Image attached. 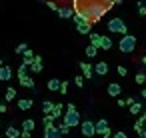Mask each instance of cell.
I'll return each mask as SVG.
<instances>
[{
	"instance_id": "6da1fadb",
	"label": "cell",
	"mask_w": 146,
	"mask_h": 138,
	"mask_svg": "<svg viewBox=\"0 0 146 138\" xmlns=\"http://www.w3.org/2000/svg\"><path fill=\"white\" fill-rule=\"evenodd\" d=\"M76 8H80L78 4H74ZM82 14L90 20V22H98L102 16H104V12L108 10V6L104 4V2H100V0H90V2H84L82 4Z\"/></svg>"
},
{
	"instance_id": "7a4b0ae2",
	"label": "cell",
	"mask_w": 146,
	"mask_h": 138,
	"mask_svg": "<svg viewBox=\"0 0 146 138\" xmlns=\"http://www.w3.org/2000/svg\"><path fill=\"white\" fill-rule=\"evenodd\" d=\"M118 48H120L122 54H130V52H134V48H136V36H132V34L126 32V34L120 38Z\"/></svg>"
},
{
	"instance_id": "3957f363",
	"label": "cell",
	"mask_w": 146,
	"mask_h": 138,
	"mask_svg": "<svg viewBox=\"0 0 146 138\" xmlns=\"http://www.w3.org/2000/svg\"><path fill=\"white\" fill-rule=\"evenodd\" d=\"M64 124H68L70 128L80 126V114H78V110H76V106H74V104H68L66 114H64Z\"/></svg>"
},
{
	"instance_id": "277c9868",
	"label": "cell",
	"mask_w": 146,
	"mask_h": 138,
	"mask_svg": "<svg viewBox=\"0 0 146 138\" xmlns=\"http://www.w3.org/2000/svg\"><path fill=\"white\" fill-rule=\"evenodd\" d=\"M108 30H110V32H118V34H126V32H128L122 18H112V20L108 22Z\"/></svg>"
},
{
	"instance_id": "5b68a950",
	"label": "cell",
	"mask_w": 146,
	"mask_h": 138,
	"mask_svg": "<svg viewBox=\"0 0 146 138\" xmlns=\"http://www.w3.org/2000/svg\"><path fill=\"white\" fill-rule=\"evenodd\" d=\"M94 130H96V134H100V136H110V134H112V132H110V126H108V122H106L104 118L94 124Z\"/></svg>"
},
{
	"instance_id": "8992f818",
	"label": "cell",
	"mask_w": 146,
	"mask_h": 138,
	"mask_svg": "<svg viewBox=\"0 0 146 138\" xmlns=\"http://www.w3.org/2000/svg\"><path fill=\"white\" fill-rule=\"evenodd\" d=\"M80 130H82L84 136H94V134H96V130H94V122H92V120H84V122L80 124Z\"/></svg>"
},
{
	"instance_id": "52a82bcc",
	"label": "cell",
	"mask_w": 146,
	"mask_h": 138,
	"mask_svg": "<svg viewBox=\"0 0 146 138\" xmlns=\"http://www.w3.org/2000/svg\"><path fill=\"white\" fill-rule=\"evenodd\" d=\"M44 136L46 138H60L62 136V132H60V128L58 126H44Z\"/></svg>"
},
{
	"instance_id": "ba28073f",
	"label": "cell",
	"mask_w": 146,
	"mask_h": 138,
	"mask_svg": "<svg viewBox=\"0 0 146 138\" xmlns=\"http://www.w3.org/2000/svg\"><path fill=\"white\" fill-rule=\"evenodd\" d=\"M12 78V68L10 66H0V80H2V82H8Z\"/></svg>"
},
{
	"instance_id": "9c48e42d",
	"label": "cell",
	"mask_w": 146,
	"mask_h": 138,
	"mask_svg": "<svg viewBox=\"0 0 146 138\" xmlns=\"http://www.w3.org/2000/svg\"><path fill=\"white\" fill-rule=\"evenodd\" d=\"M56 14H58L60 18H72V16H74V8H70V6H64V8H56Z\"/></svg>"
},
{
	"instance_id": "30bf717a",
	"label": "cell",
	"mask_w": 146,
	"mask_h": 138,
	"mask_svg": "<svg viewBox=\"0 0 146 138\" xmlns=\"http://www.w3.org/2000/svg\"><path fill=\"white\" fill-rule=\"evenodd\" d=\"M76 30L80 32V34H90V30H92V22H78L76 24Z\"/></svg>"
},
{
	"instance_id": "8fae6325",
	"label": "cell",
	"mask_w": 146,
	"mask_h": 138,
	"mask_svg": "<svg viewBox=\"0 0 146 138\" xmlns=\"http://www.w3.org/2000/svg\"><path fill=\"white\" fill-rule=\"evenodd\" d=\"M30 70H32L34 74L42 72V58H40V56H34V60L30 62Z\"/></svg>"
},
{
	"instance_id": "7c38bea8",
	"label": "cell",
	"mask_w": 146,
	"mask_h": 138,
	"mask_svg": "<svg viewBox=\"0 0 146 138\" xmlns=\"http://www.w3.org/2000/svg\"><path fill=\"white\" fill-rule=\"evenodd\" d=\"M106 92H108L110 96H120L122 88H120V84H116V82H110V84H108V88H106Z\"/></svg>"
},
{
	"instance_id": "4fadbf2b",
	"label": "cell",
	"mask_w": 146,
	"mask_h": 138,
	"mask_svg": "<svg viewBox=\"0 0 146 138\" xmlns=\"http://www.w3.org/2000/svg\"><path fill=\"white\" fill-rule=\"evenodd\" d=\"M92 70H94L98 76H104V74L108 72V64H106V62H98L96 66H92Z\"/></svg>"
},
{
	"instance_id": "5bb4252c",
	"label": "cell",
	"mask_w": 146,
	"mask_h": 138,
	"mask_svg": "<svg viewBox=\"0 0 146 138\" xmlns=\"http://www.w3.org/2000/svg\"><path fill=\"white\" fill-rule=\"evenodd\" d=\"M80 68H82L84 78H92V76H94V70H92V66H90L88 62H80Z\"/></svg>"
},
{
	"instance_id": "9a60e30c",
	"label": "cell",
	"mask_w": 146,
	"mask_h": 138,
	"mask_svg": "<svg viewBox=\"0 0 146 138\" xmlns=\"http://www.w3.org/2000/svg\"><path fill=\"white\" fill-rule=\"evenodd\" d=\"M16 104H18V108H20V110H30V108H32V104H34V100H32V98H22V100H18Z\"/></svg>"
},
{
	"instance_id": "2e32d148",
	"label": "cell",
	"mask_w": 146,
	"mask_h": 138,
	"mask_svg": "<svg viewBox=\"0 0 146 138\" xmlns=\"http://www.w3.org/2000/svg\"><path fill=\"white\" fill-rule=\"evenodd\" d=\"M18 80H20V84H22L24 88H34V80H32L28 74H24V76H18Z\"/></svg>"
},
{
	"instance_id": "e0dca14e",
	"label": "cell",
	"mask_w": 146,
	"mask_h": 138,
	"mask_svg": "<svg viewBox=\"0 0 146 138\" xmlns=\"http://www.w3.org/2000/svg\"><path fill=\"white\" fill-rule=\"evenodd\" d=\"M100 48H102V50H110V48H112V38H110V36H102Z\"/></svg>"
},
{
	"instance_id": "ac0fdd59",
	"label": "cell",
	"mask_w": 146,
	"mask_h": 138,
	"mask_svg": "<svg viewBox=\"0 0 146 138\" xmlns=\"http://www.w3.org/2000/svg\"><path fill=\"white\" fill-rule=\"evenodd\" d=\"M46 86H48V90H52V92H56V90L60 88V80H58V78H50Z\"/></svg>"
},
{
	"instance_id": "d6986e66",
	"label": "cell",
	"mask_w": 146,
	"mask_h": 138,
	"mask_svg": "<svg viewBox=\"0 0 146 138\" xmlns=\"http://www.w3.org/2000/svg\"><path fill=\"white\" fill-rule=\"evenodd\" d=\"M100 40H102V36H100V34H96V32H90V44H94L96 48H100Z\"/></svg>"
},
{
	"instance_id": "ffe728a7",
	"label": "cell",
	"mask_w": 146,
	"mask_h": 138,
	"mask_svg": "<svg viewBox=\"0 0 146 138\" xmlns=\"http://www.w3.org/2000/svg\"><path fill=\"white\" fill-rule=\"evenodd\" d=\"M140 112H142V104H140V102H132V104H130V114L136 116V114H140Z\"/></svg>"
},
{
	"instance_id": "44dd1931",
	"label": "cell",
	"mask_w": 146,
	"mask_h": 138,
	"mask_svg": "<svg viewBox=\"0 0 146 138\" xmlns=\"http://www.w3.org/2000/svg\"><path fill=\"white\" fill-rule=\"evenodd\" d=\"M34 126H36V122H34V120H30V118H26V120L22 122V130L32 132V130H34Z\"/></svg>"
},
{
	"instance_id": "7402d4cb",
	"label": "cell",
	"mask_w": 146,
	"mask_h": 138,
	"mask_svg": "<svg viewBox=\"0 0 146 138\" xmlns=\"http://www.w3.org/2000/svg\"><path fill=\"white\" fill-rule=\"evenodd\" d=\"M52 108H54L52 100H44V102H42V110H44V114H50V112H52Z\"/></svg>"
},
{
	"instance_id": "603a6c76",
	"label": "cell",
	"mask_w": 146,
	"mask_h": 138,
	"mask_svg": "<svg viewBox=\"0 0 146 138\" xmlns=\"http://www.w3.org/2000/svg\"><path fill=\"white\" fill-rule=\"evenodd\" d=\"M50 116H52V118H58V116H62V104H54V108H52Z\"/></svg>"
},
{
	"instance_id": "cb8c5ba5",
	"label": "cell",
	"mask_w": 146,
	"mask_h": 138,
	"mask_svg": "<svg viewBox=\"0 0 146 138\" xmlns=\"http://www.w3.org/2000/svg\"><path fill=\"white\" fill-rule=\"evenodd\" d=\"M144 124H146V118H144V116H140V118H138V122L134 124V130H136V132H142V130H144Z\"/></svg>"
},
{
	"instance_id": "d4e9b609",
	"label": "cell",
	"mask_w": 146,
	"mask_h": 138,
	"mask_svg": "<svg viewBox=\"0 0 146 138\" xmlns=\"http://www.w3.org/2000/svg\"><path fill=\"white\" fill-rule=\"evenodd\" d=\"M6 136H8V138H18L20 132H18L14 126H8V128H6Z\"/></svg>"
},
{
	"instance_id": "484cf974",
	"label": "cell",
	"mask_w": 146,
	"mask_h": 138,
	"mask_svg": "<svg viewBox=\"0 0 146 138\" xmlns=\"http://www.w3.org/2000/svg\"><path fill=\"white\" fill-rule=\"evenodd\" d=\"M14 98H16V90H14V88H8V90L4 92V100L10 102V100H14Z\"/></svg>"
},
{
	"instance_id": "4316f807",
	"label": "cell",
	"mask_w": 146,
	"mask_h": 138,
	"mask_svg": "<svg viewBox=\"0 0 146 138\" xmlns=\"http://www.w3.org/2000/svg\"><path fill=\"white\" fill-rule=\"evenodd\" d=\"M96 52H98V48H96L94 44H90V46L86 48V56H88V58H94V56H96Z\"/></svg>"
},
{
	"instance_id": "83f0119b",
	"label": "cell",
	"mask_w": 146,
	"mask_h": 138,
	"mask_svg": "<svg viewBox=\"0 0 146 138\" xmlns=\"http://www.w3.org/2000/svg\"><path fill=\"white\" fill-rule=\"evenodd\" d=\"M26 72H28V64H24V62H22V64L18 66V76H24Z\"/></svg>"
},
{
	"instance_id": "f1b7e54d",
	"label": "cell",
	"mask_w": 146,
	"mask_h": 138,
	"mask_svg": "<svg viewBox=\"0 0 146 138\" xmlns=\"http://www.w3.org/2000/svg\"><path fill=\"white\" fill-rule=\"evenodd\" d=\"M144 82H146V74L144 72H138L136 74V84H144Z\"/></svg>"
},
{
	"instance_id": "f546056e",
	"label": "cell",
	"mask_w": 146,
	"mask_h": 138,
	"mask_svg": "<svg viewBox=\"0 0 146 138\" xmlns=\"http://www.w3.org/2000/svg\"><path fill=\"white\" fill-rule=\"evenodd\" d=\"M58 128H60V132H62V136H66V134L70 132V126H68V124H64V122H62V124H60Z\"/></svg>"
},
{
	"instance_id": "4dcf8cb0",
	"label": "cell",
	"mask_w": 146,
	"mask_h": 138,
	"mask_svg": "<svg viewBox=\"0 0 146 138\" xmlns=\"http://www.w3.org/2000/svg\"><path fill=\"white\" fill-rule=\"evenodd\" d=\"M58 92H62V94H66L68 92V82L64 80V82H60V88H58Z\"/></svg>"
},
{
	"instance_id": "1f68e13d",
	"label": "cell",
	"mask_w": 146,
	"mask_h": 138,
	"mask_svg": "<svg viewBox=\"0 0 146 138\" xmlns=\"http://www.w3.org/2000/svg\"><path fill=\"white\" fill-rule=\"evenodd\" d=\"M26 48H28V44H24V42H22V44H18V46H16V54H22Z\"/></svg>"
},
{
	"instance_id": "d6a6232c",
	"label": "cell",
	"mask_w": 146,
	"mask_h": 138,
	"mask_svg": "<svg viewBox=\"0 0 146 138\" xmlns=\"http://www.w3.org/2000/svg\"><path fill=\"white\" fill-rule=\"evenodd\" d=\"M74 84H76L78 88H82V86H84V78H82V76H76V78H74Z\"/></svg>"
},
{
	"instance_id": "836d02e7",
	"label": "cell",
	"mask_w": 146,
	"mask_h": 138,
	"mask_svg": "<svg viewBox=\"0 0 146 138\" xmlns=\"http://www.w3.org/2000/svg\"><path fill=\"white\" fill-rule=\"evenodd\" d=\"M52 122H54V118H52L50 114H46V116H44V126H52Z\"/></svg>"
},
{
	"instance_id": "e575fe53",
	"label": "cell",
	"mask_w": 146,
	"mask_h": 138,
	"mask_svg": "<svg viewBox=\"0 0 146 138\" xmlns=\"http://www.w3.org/2000/svg\"><path fill=\"white\" fill-rule=\"evenodd\" d=\"M138 14H140V16H146V6L138 4Z\"/></svg>"
},
{
	"instance_id": "d590c367",
	"label": "cell",
	"mask_w": 146,
	"mask_h": 138,
	"mask_svg": "<svg viewBox=\"0 0 146 138\" xmlns=\"http://www.w3.org/2000/svg\"><path fill=\"white\" fill-rule=\"evenodd\" d=\"M118 74H120V76H126V74H128V70H126L124 66H118Z\"/></svg>"
},
{
	"instance_id": "8d00e7d4",
	"label": "cell",
	"mask_w": 146,
	"mask_h": 138,
	"mask_svg": "<svg viewBox=\"0 0 146 138\" xmlns=\"http://www.w3.org/2000/svg\"><path fill=\"white\" fill-rule=\"evenodd\" d=\"M46 4H48V8H52V10H56V8H58V6H56V2H52V0H48Z\"/></svg>"
},
{
	"instance_id": "74e56055",
	"label": "cell",
	"mask_w": 146,
	"mask_h": 138,
	"mask_svg": "<svg viewBox=\"0 0 146 138\" xmlns=\"http://www.w3.org/2000/svg\"><path fill=\"white\" fill-rule=\"evenodd\" d=\"M20 136H22V138H28V136H30V132H28V130H22V132H20Z\"/></svg>"
},
{
	"instance_id": "f35d334b",
	"label": "cell",
	"mask_w": 146,
	"mask_h": 138,
	"mask_svg": "<svg viewBox=\"0 0 146 138\" xmlns=\"http://www.w3.org/2000/svg\"><path fill=\"white\" fill-rule=\"evenodd\" d=\"M114 136H116V138H126V132H116Z\"/></svg>"
},
{
	"instance_id": "ab89813d",
	"label": "cell",
	"mask_w": 146,
	"mask_h": 138,
	"mask_svg": "<svg viewBox=\"0 0 146 138\" xmlns=\"http://www.w3.org/2000/svg\"><path fill=\"white\" fill-rule=\"evenodd\" d=\"M6 112V104H0V114H4Z\"/></svg>"
},
{
	"instance_id": "60d3db41",
	"label": "cell",
	"mask_w": 146,
	"mask_h": 138,
	"mask_svg": "<svg viewBox=\"0 0 146 138\" xmlns=\"http://www.w3.org/2000/svg\"><path fill=\"white\" fill-rule=\"evenodd\" d=\"M142 98H146V88H144V90H142Z\"/></svg>"
},
{
	"instance_id": "b9f144b4",
	"label": "cell",
	"mask_w": 146,
	"mask_h": 138,
	"mask_svg": "<svg viewBox=\"0 0 146 138\" xmlns=\"http://www.w3.org/2000/svg\"><path fill=\"white\" fill-rule=\"evenodd\" d=\"M142 64H146V56H142Z\"/></svg>"
},
{
	"instance_id": "7bdbcfd3",
	"label": "cell",
	"mask_w": 146,
	"mask_h": 138,
	"mask_svg": "<svg viewBox=\"0 0 146 138\" xmlns=\"http://www.w3.org/2000/svg\"><path fill=\"white\" fill-rule=\"evenodd\" d=\"M114 2H116V4H120V2H122V0H114Z\"/></svg>"
},
{
	"instance_id": "ee69618b",
	"label": "cell",
	"mask_w": 146,
	"mask_h": 138,
	"mask_svg": "<svg viewBox=\"0 0 146 138\" xmlns=\"http://www.w3.org/2000/svg\"><path fill=\"white\" fill-rule=\"evenodd\" d=\"M144 118H146V114H144Z\"/></svg>"
},
{
	"instance_id": "f6af8a7d",
	"label": "cell",
	"mask_w": 146,
	"mask_h": 138,
	"mask_svg": "<svg viewBox=\"0 0 146 138\" xmlns=\"http://www.w3.org/2000/svg\"><path fill=\"white\" fill-rule=\"evenodd\" d=\"M0 120H2V118H0Z\"/></svg>"
}]
</instances>
